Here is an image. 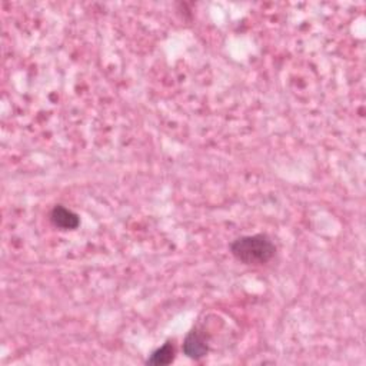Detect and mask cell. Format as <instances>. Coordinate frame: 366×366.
Listing matches in <instances>:
<instances>
[{
	"label": "cell",
	"mask_w": 366,
	"mask_h": 366,
	"mask_svg": "<svg viewBox=\"0 0 366 366\" xmlns=\"http://www.w3.org/2000/svg\"><path fill=\"white\" fill-rule=\"evenodd\" d=\"M209 352L208 339L199 330H192L187 333V337L183 341V354L190 358L199 361L205 358Z\"/></svg>",
	"instance_id": "obj_2"
},
{
	"label": "cell",
	"mask_w": 366,
	"mask_h": 366,
	"mask_svg": "<svg viewBox=\"0 0 366 366\" xmlns=\"http://www.w3.org/2000/svg\"><path fill=\"white\" fill-rule=\"evenodd\" d=\"M174 361V346L172 342H166L164 346L157 348L146 361L148 365H169Z\"/></svg>",
	"instance_id": "obj_4"
},
{
	"label": "cell",
	"mask_w": 366,
	"mask_h": 366,
	"mask_svg": "<svg viewBox=\"0 0 366 366\" xmlns=\"http://www.w3.org/2000/svg\"><path fill=\"white\" fill-rule=\"evenodd\" d=\"M51 222L55 228L60 231H75L77 229L79 225H81V219H79V216L73 211L65 208V206L62 205H57L52 209Z\"/></svg>",
	"instance_id": "obj_3"
},
{
	"label": "cell",
	"mask_w": 366,
	"mask_h": 366,
	"mask_svg": "<svg viewBox=\"0 0 366 366\" xmlns=\"http://www.w3.org/2000/svg\"><path fill=\"white\" fill-rule=\"evenodd\" d=\"M231 252L239 262L259 266L267 263L275 257L276 246L266 235H253L242 236L239 239L233 241L231 245Z\"/></svg>",
	"instance_id": "obj_1"
}]
</instances>
